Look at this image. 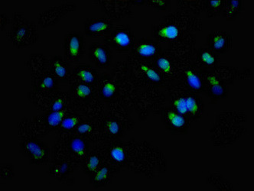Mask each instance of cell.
I'll return each instance as SVG.
<instances>
[{
    "instance_id": "cell-1",
    "label": "cell",
    "mask_w": 254,
    "mask_h": 191,
    "mask_svg": "<svg viewBox=\"0 0 254 191\" xmlns=\"http://www.w3.org/2000/svg\"><path fill=\"white\" fill-rule=\"evenodd\" d=\"M19 149L32 165H45L50 162L51 148L49 144L31 133L28 118L22 119L19 125Z\"/></svg>"
},
{
    "instance_id": "cell-2",
    "label": "cell",
    "mask_w": 254,
    "mask_h": 191,
    "mask_svg": "<svg viewBox=\"0 0 254 191\" xmlns=\"http://www.w3.org/2000/svg\"><path fill=\"white\" fill-rule=\"evenodd\" d=\"M90 151V142L74 133L57 135L53 159H67L80 166Z\"/></svg>"
},
{
    "instance_id": "cell-3",
    "label": "cell",
    "mask_w": 254,
    "mask_h": 191,
    "mask_svg": "<svg viewBox=\"0 0 254 191\" xmlns=\"http://www.w3.org/2000/svg\"><path fill=\"white\" fill-rule=\"evenodd\" d=\"M10 25V29L6 32V38L13 47L26 48L39 40V26L34 21L27 19L23 14L15 12Z\"/></svg>"
},
{
    "instance_id": "cell-4",
    "label": "cell",
    "mask_w": 254,
    "mask_h": 191,
    "mask_svg": "<svg viewBox=\"0 0 254 191\" xmlns=\"http://www.w3.org/2000/svg\"><path fill=\"white\" fill-rule=\"evenodd\" d=\"M183 12H175L154 25L153 36L159 43L176 44L187 33L188 24L183 19Z\"/></svg>"
},
{
    "instance_id": "cell-5",
    "label": "cell",
    "mask_w": 254,
    "mask_h": 191,
    "mask_svg": "<svg viewBox=\"0 0 254 191\" xmlns=\"http://www.w3.org/2000/svg\"><path fill=\"white\" fill-rule=\"evenodd\" d=\"M127 64L131 79L140 87L156 88L166 84L164 77L154 67L153 62L137 60L129 56Z\"/></svg>"
},
{
    "instance_id": "cell-6",
    "label": "cell",
    "mask_w": 254,
    "mask_h": 191,
    "mask_svg": "<svg viewBox=\"0 0 254 191\" xmlns=\"http://www.w3.org/2000/svg\"><path fill=\"white\" fill-rule=\"evenodd\" d=\"M74 110L72 106L56 112H42V114L28 119V126L32 134L39 138L56 131L67 115Z\"/></svg>"
},
{
    "instance_id": "cell-7",
    "label": "cell",
    "mask_w": 254,
    "mask_h": 191,
    "mask_svg": "<svg viewBox=\"0 0 254 191\" xmlns=\"http://www.w3.org/2000/svg\"><path fill=\"white\" fill-rule=\"evenodd\" d=\"M170 106L190 119L201 118L204 111L202 99L193 92H172Z\"/></svg>"
},
{
    "instance_id": "cell-8",
    "label": "cell",
    "mask_w": 254,
    "mask_h": 191,
    "mask_svg": "<svg viewBox=\"0 0 254 191\" xmlns=\"http://www.w3.org/2000/svg\"><path fill=\"white\" fill-rule=\"evenodd\" d=\"M135 41L133 30L128 25L115 26L111 33L104 38L106 44L118 53L131 51Z\"/></svg>"
},
{
    "instance_id": "cell-9",
    "label": "cell",
    "mask_w": 254,
    "mask_h": 191,
    "mask_svg": "<svg viewBox=\"0 0 254 191\" xmlns=\"http://www.w3.org/2000/svg\"><path fill=\"white\" fill-rule=\"evenodd\" d=\"M153 65L164 77L166 84H172L180 78L182 63L172 50H162L154 60Z\"/></svg>"
},
{
    "instance_id": "cell-10",
    "label": "cell",
    "mask_w": 254,
    "mask_h": 191,
    "mask_svg": "<svg viewBox=\"0 0 254 191\" xmlns=\"http://www.w3.org/2000/svg\"><path fill=\"white\" fill-rule=\"evenodd\" d=\"M77 5L73 1H65L56 6H51L39 14L38 23L41 27H50L59 23L62 19L70 12L77 9Z\"/></svg>"
},
{
    "instance_id": "cell-11",
    "label": "cell",
    "mask_w": 254,
    "mask_h": 191,
    "mask_svg": "<svg viewBox=\"0 0 254 191\" xmlns=\"http://www.w3.org/2000/svg\"><path fill=\"white\" fill-rule=\"evenodd\" d=\"M64 56L70 63L79 62L85 54V39L81 34L69 32L63 41Z\"/></svg>"
},
{
    "instance_id": "cell-12",
    "label": "cell",
    "mask_w": 254,
    "mask_h": 191,
    "mask_svg": "<svg viewBox=\"0 0 254 191\" xmlns=\"http://www.w3.org/2000/svg\"><path fill=\"white\" fill-rule=\"evenodd\" d=\"M69 94L72 107L75 110H80L96 97L97 95V86L80 82L71 83L70 84Z\"/></svg>"
},
{
    "instance_id": "cell-13",
    "label": "cell",
    "mask_w": 254,
    "mask_h": 191,
    "mask_svg": "<svg viewBox=\"0 0 254 191\" xmlns=\"http://www.w3.org/2000/svg\"><path fill=\"white\" fill-rule=\"evenodd\" d=\"M162 50V46L157 41L142 38L135 41L129 56L137 60L153 62Z\"/></svg>"
},
{
    "instance_id": "cell-14",
    "label": "cell",
    "mask_w": 254,
    "mask_h": 191,
    "mask_svg": "<svg viewBox=\"0 0 254 191\" xmlns=\"http://www.w3.org/2000/svg\"><path fill=\"white\" fill-rule=\"evenodd\" d=\"M77 165L73 161L67 159H53L49 164L48 175L51 178L60 181L64 185H72L74 184L73 173L77 169Z\"/></svg>"
},
{
    "instance_id": "cell-15",
    "label": "cell",
    "mask_w": 254,
    "mask_h": 191,
    "mask_svg": "<svg viewBox=\"0 0 254 191\" xmlns=\"http://www.w3.org/2000/svg\"><path fill=\"white\" fill-rule=\"evenodd\" d=\"M34 105L42 112H56L71 106V99L69 92L58 90L39 99Z\"/></svg>"
},
{
    "instance_id": "cell-16",
    "label": "cell",
    "mask_w": 254,
    "mask_h": 191,
    "mask_svg": "<svg viewBox=\"0 0 254 191\" xmlns=\"http://www.w3.org/2000/svg\"><path fill=\"white\" fill-rule=\"evenodd\" d=\"M162 119L165 127L173 134L186 133L190 127V119L171 106L162 109Z\"/></svg>"
},
{
    "instance_id": "cell-17",
    "label": "cell",
    "mask_w": 254,
    "mask_h": 191,
    "mask_svg": "<svg viewBox=\"0 0 254 191\" xmlns=\"http://www.w3.org/2000/svg\"><path fill=\"white\" fill-rule=\"evenodd\" d=\"M88 58L98 68H108L112 64V49L105 42H93L88 48Z\"/></svg>"
},
{
    "instance_id": "cell-18",
    "label": "cell",
    "mask_w": 254,
    "mask_h": 191,
    "mask_svg": "<svg viewBox=\"0 0 254 191\" xmlns=\"http://www.w3.org/2000/svg\"><path fill=\"white\" fill-rule=\"evenodd\" d=\"M205 84V91L211 99H221L227 97L228 87L219 76L213 71H200Z\"/></svg>"
},
{
    "instance_id": "cell-19",
    "label": "cell",
    "mask_w": 254,
    "mask_h": 191,
    "mask_svg": "<svg viewBox=\"0 0 254 191\" xmlns=\"http://www.w3.org/2000/svg\"><path fill=\"white\" fill-rule=\"evenodd\" d=\"M183 84L193 93L204 92L205 84L201 72L190 64H182L181 76Z\"/></svg>"
},
{
    "instance_id": "cell-20",
    "label": "cell",
    "mask_w": 254,
    "mask_h": 191,
    "mask_svg": "<svg viewBox=\"0 0 254 191\" xmlns=\"http://www.w3.org/2000/svg\"><path fill=\"white\" fill-rule=\"evenodd\" d=\"M97 96L105 102H113L120 94V84L115 77L108 74L101 75L97 84Z\"/></svg>"
},
{
    "instance_id": "cell-21",
    "label": "cell",
    "mask_w": 254,
    "mask_h": 191,
    "mask_svg": "<svg viewBox=\"0 0 254 191\" xmlns=\"http://www.w3.org/2000/svg\"><path fill=\"white\" fill-rule=\"evenodd\" d=\"M114 27V20L110 18L88 19L84 22V33L90 38H105Z\"/></svg>"
},
{
    "instance_id": "cell-22",
    "label": "cell",
    "mask_w": 254,
    "mask_h": 191,
    "mask_svg": "<svg viewBox=\"0 0 254 191\" xmlns=\"http://www.w3.org/2000/svg\"><path fill=\"white\" fill-rule=\"evenodd\" d=\"M49 69L59 83L70 84L73 68L65 57L60 55L52 56L49 60Z\"/></svg>"
},
{
    "instance_id": "cell-23",
    "label": "cell",
    "mask_w": 254,
    "mask_h": 191,
    "mask_svg": "<svg viewBox=\"0 0 254 191\" xmlns=\"http://www.w3.org/2000/svg\"><path fill=\"white\" fill-rule=\"evenodd\" d=\"M120 168L114 166L106 160L92 175H90V184L96 189L104 188L112 182L115 175L119 172Z\"/></svg>"
},
{
    "instance_id": "cell-24",
    "label": "cell",
    "mask_w": 254,
    "mask_h": 191,
    "mask_svg": "<svg viewBox=\"0 0 254 191\" xmlns=\"http://www.w3.org/2000/svg\"><path fill=\"white\" fill-rule=\"evenodd\" d=\"M207 45L216 54H225L232 47V36L225 31H213L207 38Z\"/></svg>"
},
{
    "instance_id": "cell-25",
    "label": "cell",
    "mask_w": 254,
    "mask_h": 191,
    "mask_svg": "<svg viewBox=\"0 0 254 191\" xmlns=\"http://www.w3.org/2000/svg\"><path fill=\"white\" fill-rule=\"evenodd\" d=\"M101 74L93 66L87 64H80L74 66L72 70L71 83L80 82L97 86Z\"/></svg>"
},
{
    "instance_id": "cell-26",
    "label": "cell",
    "mask_w": 254,
    "mask_h": 191,
    "mask_svg": "<svg viewBox=\"0 0 254 191\" xmlns=\"http://www.w3.org/2000/svg\"><path fill=\"white\" fill-rule=\"evenodd\" d=\"M72 133L81 136L90 143H96L104 140L101 125L97 124L91 119H84Z\"/></svg>"
},
{
    "instance_id": "cell-27",
    "label": "cell",
    "mask_w": 254,
    "mask_h": 191,
    "mask_svg": "<svg viewBox=\"0 0 254 191\" xmlns=\"http://www.w3.org/2000/svg\"><path fill=\"white\" fill-rule=\"evenodd\" d=\"M220 64V57L208 48H201L197 50L195 66L202 71H213Z\"/></svg>"
},
{
    "instance_id": "cell-28",
    "label": "cell",
    "mask_w": 254,
    "mask_h": 191,
    "mask_svg": "<svg viewBox=\"0 0 254 191\" xmlns=\"http://www.w3.org/2000/svg\"><path fill=\"white\" fill-rule=\"evenodd\" d=\"M101 128L104 140L114 141L121 137L124 133V126L120 119L115 117L106 118L101 123Z\"/></svg>"
},
{
    "instance_id": "cell-29",
    "label": "cell",
    "mask_w": 254,
    "mask_h": 191,
    "mask_svg": "<svg viewBox=\"0 0 254 191\" xmlns=\"http://www.w3.org/2000/svg\"><path fill=\"white\" fill-rule=\"evenodd\" d=\"M105 161V155L101 147L98 146L94 149L90 150L87 158L80 164V169L85 175L90 176L99 167L101 166Z\"/></svg>"
},
{
    "instance_id": "cell-30",
    "label": "cell",
    "mask_w": 254,
    "mask_h": 191,
    "mask_svg": "<svg viewBox=\"0 0 254 191\" xmlns=\"http://www.w3.org/2000/svg\"><path fill=\"white\" fill-rule=\"evenodd\" d=\"M86 119L87 118L84 116L82 112L74 109L62 120L60 126L56 131V134L73 133L76 127Z\"/></svg>"
},
{
    "instance_id": "cell-31",
    "label": "cell",
    "mask_w": 254,
    "mask_h": 191,
    "mask_svg": "<svg viewBox=\"0 0 254 191\" xmlns=\"http://www.w3.org/2000/svg\"><path fill=\"white\" fill-rule=\"evenodd\" d=\"M243 8L244 2L241 0L226 1L222 14L228 20H235L241 15Z\"/></svg>"
},
{
    "instance_id": "cell-32",
    "label": "cell",
    "mask_w": 254,
    "mask_h": 191,
    "mask_svg": "<svg viewBox=\"0 0 254 191\" xmlns=\"http://www.w3.org/2000/svg\"><path fill=\"white\" fill-rule=\"evenodd\" d=\"M226 1L224 0H217V1H207L204 2V7L207 9V16L209 18L217 16L222 13Z\"/></svg>"
},
{
    "instance_id": "cell-33",
    "label": "cell",
    "mask_w": 254,
    "mask_h": 191,
    "mask_svg": "<svg viewBox=\"0 0 254 191\" xmlns=\"http://www.w3.org/2000/svg\"><path fill=\"white\" fill-rule=\"evenodd\" d=\"M15 168L12 164H1L0 177L5 181H12L15 177Z\"/></svg>"
},
{
    "instance_id": "cell-34",
    "label": "cell",
    "mask_w": 254,
    "mask_h": 191,
    "mask_svg": "<svg viewBox=\"0 0 254 191\" xmlns=\"http://www.w3.org/2000/svg\"><path fill=\"white\" fill-rule=\"evenodd\" d=\"M145 3L149 7L156 8L159 11H166L171 5L169 0H148Z\"/></svg>"
},
{
    "instance_id": "cell-35",
    "label": "cell",
    "mask_w": 254,
    "mask_h": 191,
    "mask_svg": "<svg viewBox=\"0 0 254 191\" xmlns=\"http://www.w3.org/2000/svg\"><path fill=\"white\" fill-rule=\"evenodd\" d=\"M11 22H12V19H10L5 12H2L0 15V30L1 32L5 31L7 25H10Z\"/></svg>"
}]
</instances>
